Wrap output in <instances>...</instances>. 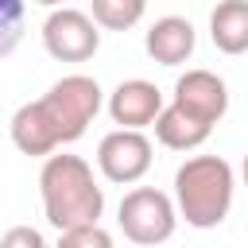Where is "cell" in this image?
<instances>
[{"label": "cell", "mask_w": 248, "mask_h": 248, "mask_svg": "<svg viewBox=\"0 0 248 248\" xmlns=\"http://www.w3.org/2000/svg\"><path fill=\"white\" fill-rule=\"evenodd\" d=\"M209 132H213V124H205V120H198L194 112H186L182 105H167L163 112H159V120H155V140L163 143V147H170V151H194V147H202L205 140H209Z\"/></svg>", "instance_id": "10"}, {"label": "cell", "mask_w": 248, "mask_h": 248, "mask_svg": "<svg viewBox=\"0 0 248 248\" xmlns=\"http://www.w3.org/2000/svg\"><path fill=\"white\" fill-rule=\"evenodd\" d=\"M116 225H120V232L132 244L155 248V244H163V240L174 236V229H178V205H174L170 194H163L155 186H136V190H128L120 198Z\"/></svg>", "instance_id": "4"}, {"label": "cell", "mask_w": 248, "mask_h": 248, "mask_svg": "<svg viewBox=\"0 0 248 248\" xmlns=\"http://www.w3.org/2000/svg\"><path fill=\"white\" fill-rule=\"evenodd\" d=\"M105 108H108V116H112L116 128L143 132V128H155V120H159V112L167 108V101H163V93H159L155 81L128 78V81H120V85L108 93Z\"/></svg>", "instance_id": "7"}, {"label": "cell", "mask_w": 248, "mask_h": 248, "mask_svg": "<svg viewBox=\"0 0 248 248\" xmlns=\"http://www.w3.org/2000/svg\"><path fill=\"white\" fill-rule=\"evenodd\" d=\"M105 105V89L89 74H66L58 78L39 101H27L12 112V143L23 155H54L62 143H74L85 136L93 116Z\"/></svg>", "instance_id": "1"}, {"label": "cell", "mask_w": 248, "mask_h": 248, "mask_svg": "<svg viewBox=\"0 0 248 248\" xmlns=\"http://www.w3.org/2000/svg\"><path fill=\"white\" fill-rule=\"evenodd\" d=\"M35 4H43V8H50V12H54V8H66V0H35Z\"/></svg>", "instance_id": "16"}, {"label": "cell", "mask_w": 248, "mask_h": 248, "mask_svg": "<svg viewBox=\"0 0 248 248\" xmlns=\"http://www.w3.org/2000/svg\"><path fill=\"white\" fill-rule=\"evenodd\" d=\"M174 105H182L205 124H217L229 112V85L213 70H186L174 81Z\"/></svg>", "instance_id": "8"}, {"label": "cell", "mask_w": 248, "mask_h": 248, "mask_svg": "<svg viewBox=\"0 0 248 248\" xmlns=\"http://www.w3.org/2000/svg\"><path fill=\"white\" fill-rule=\"evenodd\" d=\"M43 46L58 62H89L101 46L97 19L81 8H54L43 19Z\"/></svg>", "instance_id": "5"}, {"label": "cell", "mask_w": 248, "mask_h": 248, "mask_svg": "<svg viewBox=\"0 0 248 248\" xmlns=\"http://www.w3.org/2000/svg\"><path fill=\"white\" fill-rule=\"evenodd\" d=\"M232 190L236 174L221 155H194L174 170V205L194 229H217L232 209Z\"/></svg>", "instance_id": "3"}, {"label": "cell", "mask_w": 248, "mask_h": 248, "mask_svg": "<svg viewBox=\"0 0 248 248\" xmlns=\"http://www.w3.org/2000/svg\"><path fill=\"white\" fill-rule=\"evenodd\" d=\"M209 39L221 54H248V0H221L209 12Z\"/></svg>", "instance_id": "11"}, {"label": "cell", "mask_w": 248, "mask_h": 248, "mask_svg": "<svg viewBox=\"0 0 248 248\" xmlns=\"http://www.w3.org/2000/svg\"><path fill=\"white\" fill-rule=\"evenodd\" d=\"M147 0H89V16L105 31H128L143 19Z\"/></svg>", "instance_id": "12"}, {"label": "cell", "mask_w": 248, "mask_h": 248, "mask_svg": "<svg viewBox=\"0 0 248 248\" xmlns=\"http://www.w3.org/2000/svg\"><path fill=\"white\" fill-rule=\"evenodd\" d=\"M97 167L108 182L132 186L151 170V140L132 128H112L97 143Z\"/></svg>", "instance_id": "6"}, {"label": "cell", "mask_w": 248, "mask_h": 248, "mask_svg": "<svg viewBox=\"0 0 248 248\" xmlns=\"http://www.w3.org/2000/svg\"><path fill=\"white\" fill-rule=\"evenodd\" d=\"M0 8H4V43H0V50L8 54L12 46H16V39H19V12H23V4L19 0H0Z\"/></svg>", "instance_id": "15"}, {"label": "cell", "mask_w": 248, "mask_h": 248, "mask_svg": "<svg viewBox=\"0 0 248 248\" xmlns=\"http://www.w3.org/2000/svg\"><path fill=\"white\" fill-rule=\"evenodd\" d=\"M0 248H50L46 236L31 225H12L4 236H0Z\"/></svg>", "instance_id": "14"}, {"label": "cell", "mask_w": 248, "mask_h": 248, "mask_svg": "<svg viewBox=\"0 0 248 248\" xmlns=\"http://www.w3.org/2000/svg\"><path fill=\"white\" fill-rule=\"evenodd\" d=\"M240 174H244V186H248V155H244V167H240Z\"/></svg>", "instance_id": "17"}, {"label": "cell", "mask_w": 248, "mask_h": 248, "mask_svg": "<svg viewBox=\"0 0 248 248\" xmlns=\"http://www.w3.org/2000/svg\"><path fill=\"white\" fill-rule=\"evenodd\" d=\"M54 248H116V244H112V232L105 225H78V229L58 232Z\"/></svg>", "instance_id": "13"}, {"label": "cell", "mask_w": 248, "mask_h": 248, "mask_svg": "<svg viewBox=\"0 0 248 248\" xmlns=\"http://www.w3.org/2000/svg\"><path fill=\"white\" fill-rule=\"evenodd\" d=\"M143 46H147V54H151L159 66H182V62L194 54V46H198V31H194V23L182 19V16H163V19H155V23L147 27Z\"/></svg>", "instance_id": "9"}, {"label": "cell", "mask_w": 248, "mask_h": 248, "mask_svg": "<svg viewBox=\"0 0 248 248\" xmlns=\"http://www.w3.org/2000/svg\"><path fill=\"white\" fill-rule=\"evenodd\" d=\"M39 198L46 221L66 232L78 225H101L105 190L93 178V167L81 155H46L39 170Z\"/></svg>", "instance_id": "2"}]
</instances>
